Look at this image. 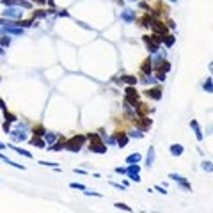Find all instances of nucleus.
<instances>
[{
    "label": "nucleus",
    "instance_id": "1",
    "mask_svg": "<svg viewBox=\"0 0 213 213\" xmlns=\"http://www.w3.org/2000/svg\"><path fill=\"white\" fill-rule=\"evenodd\" d=\"M87 139L91 140V146H89V149H91V151H94V153H105V151H107V147H105L103 140L96 135V133L87 135Z\"/></svg>",
    "mask_w": 213,
    "mask_h": 213
},
{
    "label": "nucleus",
    "instance_id": "2",
    "mask_svg": "<svg viewBox=\"0 0 213 213\" xmlns=\"http://www.w3.org/2000/svg\"><path fill=\"white\" fill-rule=\"evenodd\" d=\"M85 135H75L73 139H69V140L66 142V147L69 149V151L73 153H76V151H80L82 149V146H83V142H85Z\"/></svg>",
    "mask_w": 213,
    "mask_h": 213
},
{
    "label": "nucleus",
    "instance_id": "3",
    "mask_svg": "<svg viewBox=\"0 0 213 213\" xmlns=\"http://www.w3.org/2000/svg\"><path fill=\"white\" fill-rule=\"evenodd\" d=\"M149 27L154 30V34H160V36H165V34H167V27H165V23H163V21L151 20V25H149Z\"/></svg>",
    "mask_w": 213,
    "mask_h": 213
},
{
    "label": "nucleus",
    "instance_id": "4",
    "mask_svg": "<svg viewBox=\"0 0 213 213\" xmlns=\"http://www.w3.org/2000/svg\"><path fill=\"white\" fill-rule=\"evenodd\" d=\"M144 43H146L147 50L151 51V53H156V51L160 50V44L153 39V36H151V37H149V36H144Z\"/></svg>",
    "mask_w": 213,
    "mask_h": 213
},
{
    "label": "nucleus",
    "instance_id": "5",
    "mask_svg": "<svg viewBox=\"0 0 213 213\" xmlns=\"http://www.w3.org/2000/svg\"><path fill=\"white\" fill-rule=\"evenodd\" d=\"M126 101L132 103L133 107H135L137 101H139V94H137V91H135L133 87H128V89H126Z\"/></svg>",
    "mask_w": 213,
    "mask_h": 213
},
{
    "label": "nucleus",
    "instance_id": "6",
    "mask_svg": "<svg viewBox=\"0 0 213 213\" xmlns=\"http://www.w3.org/2000/svg\"><path fill=\"white\" fill-rule=\"evenodd\" d=\"M169 178H171V179H174V181H178L183 188H185V190H190V183L186 181L183 176H179V174H176V172H171V174H169Z\"/></svg>",
    "mask_w": 213,
    "mask_h": 213
},
{
    "label": "nucleus",
    "instance_id": "7",
    "mask_svg": "<svg viewBox=\"0 0 213 213\" xmlns=\"http://www.w3.org/2000/svg\"><path fill=\"white\" fill-rule=\"evenodd\" d=\"M121 20L126 21V23H132V21H135V12H133L132 9H122L121 11Z\"/></svg>",
    "mask_w": 213,
    "mask_h": 213
},
{
    "label": "nucleus",
    "instance_id": "8",
    "mask_svg": "<svg viewBox=\"0 0 213 213\" xmlns=\"http://www.w3.org/2000/svg\"><path fill=\"white\" fill-rule=\"evenodd\" d=\"M9 135L12 137V140H16V142H23L25 139H27V137H25V130H23V128H18V130L11 132Z\"/></svg>",
    "mask_w": 213,
    "mask_h": 213
},
{
    "label": "nucleus",
    "instance_id": "9",
    "mask_svg": "<svg viewBox=\"0 0 213 213\" xmlns=\"http://www.w3.org/2000/svg\"><path fill=\"white\" fill-rule=\"evenodd\" d=\"M4 16H9V18H18V16H21V9H16V7H7V9H4V12H2Z\"/></svg>",
    "mask_w": 213,
    "mask_h": 213
},
{
    "label": "nucleus",
    "instance_id": "10",
    "mask_svg": "<svg viewBox=\"0 0 213 213\" xmlns=\"http://www.w3.org/2000/svg\"><path fill=\"white\" fill-rule=\"evenodd\" d=\"M144 94H146L147 98L156 100V101H158V100H162V91H160V89H149V91H146Z\"/></svg>",
    "mask_w": 213,
    "mask_h": 213
},
{
    "label": "nucleus",
    "instance_id": "11",
    "mask_svg": "<svg viewBox=\"0 0 213 213\" xmlns=\"http://www.w3.org/2000/svg\"><path fill=\"white\" fill-rule=\"evenodd\" d=\"M190 128H192L193 132H195V139L197 140H203V132H201V128H199V124H197V121H190Z\"/></svg>",
    "mask_w": 213,
    "mask_h": 213
},
{
    "label": "nucleus",
    "instance_id": "12",
    "mask_svg": "<svg viewBox=\"0 0 213 213\" xmlns=\"http://www.w3.org/2000/svg\"><path fill=\"white\" fill-rule=\"evenodd\" d=\"M0 160H2V162H5L7 165H11V167H16V169H21V171L25 169L23 165H20V163H16V162H12V160H9V158H7L5 154H2V153H0Z\"/></svg>",
    "mask_w": 213,
    "mask_h": 213
},
{
    "label": "nucleus",
    "instance_id": "13",
    "mask_svg": "<svg viewBox=\"0 0 213 213\" xmlns=\"http://www.w3.org/2000/svg\"><path fill=\"white\" fill-rule=\"evenodd\" d=\"M171 154H172V156H181L183 154V146L181 144H172V146H171Z\"/></svg>",
    "mask_w": 213,
    "mask_h": 213
},
{
    "label": "nucleus",
    "instance_id": "14",
    "mask_svg": "<svg viewBox=\"0 0 213 213\" xmlns=\"http://www.w3.org/2000/svg\"><path fill=\"white\" fill-rule=\"evenodd\" d=\"M153 162H154V147H149V151H147V156H146V165L147 167H151Z\"/></svg>",
    "mask_w": 213,
    "mask_h": 213
},
{
    "label": "nucleus",
    "instance_id": "15",
    "mask_svg": "<svg viewBox=\"0 0 213 213\" xmlns=\"http://www.w3.org/2000/svg\"><path fill=\"white\" fill-rule=\"evenodd\" d=\"M139 171H140V167H139L137 163H128V169H126V172H128V176H133V174H139Z\"/></svg>",
    "mask_w": 213,
    "mask_h": 213
},
{
    "label": "nucleus",
    "instance_id": "16",
    "mask_svg": "<svg viewBox=\"0 0 213 213\" xmlns=\"http://www.w3.org/2000/svg\"><path fill=\"white\" fill-rule=\"evenodd\" d=\"M115 144H117V146H126V144H128V137H126V135H124V133H121V135H117V137H115Z\"/></svg>",
    "mask_w": 213,
    "mask_h": 213
},
{
    "label": "nucleus",
    "instance_id": "17",
    "mask_svg": "<svg viewBox=\"0 0 213 213\" xmlns=\"http://www.w3.org/2000/svg\"><path fill=\"white\" fill-rule=\"evenodd\" d=\"M140 154H139V153H133V154H130V156H128V158H126V163H139L140 162Z\"/></svg>",
    "mask_w": 213,
    "mask_h": 213
},
{
    "label": "nucleus",
    "instance_id": "18",
    "mask_svg": "<svg viewBox=\"0 0 213 213\" xmlns=\"http://www.w3.org/2000/svg\"><path fill=\"white\" fill-rule=\"evenodd\" d=\"M203 87H204V91H206V92H210V94L213 92V78H211V76H210V78H206V82H204Z\"/></svg>",
    "mask_w": 213,
    "mask_h": 213
},
{
    "label": "nucleus",
    "instance_id": "19",
    "mask_svg": "<svg viewBox=\"0 0 213 213\" xmlns=\"http://www.w3.org/2000/svg\"><path fill=\"white\" fill-rule=\"evenodd\" d=\"M64 146H66V140L62 139V140H59L57 144H51V146H50V151H61Z\"/></svg>",
    "mask_w": 213,
    "mask_h": 213
},
{
    "label": "nucleus",
    "instance_id": "20",
    "mask_svg": "<svg viewBox=\"0 0 213 213\" xmlns=\"http://www.w3.org/2000/svg\"><path fill=\"white\" fill-rule=\"evenodd\" d=\"M9 149H14V151L18 153V154H23V156H27V158H32V154L29 151H25V149H20V147H14V146H9Z\"/></svg>",
    "mask_w": 213,
    "mask_h": 213
},
{
    "label": "nucleus",
    "instance_id": "21",
    "mask_svg": "<svg viewBox=\"0 0 213 213\" xmlns=\"http://www.w3.org/2000/svg\"><path fill=\"white\" fill-rule=\"evenodd\" d=\"M201 167H203V171H206V172H213V163L208 162V160H204V162L201 163Z\"/></svg>",
    "mask_w": 213,
    "mask_h": 213
},
{
    "label": "nucleus",
    "instance_id": "22",
    "mask_svg": "<svg viewBox=\"0 0 213 213\" xmlns=\"http://www.w3.org/2000/svg\"><path fill=\"white\" fill-rule=\"evenodd\" d=\"M163 41H165V46H172L174 41H176V37H174V36H171V34H165Z\"/></svg>",
    "mask_w": 213,
    "mask_h": 213
},
{
    "label": "nucleus",
    "instance_id": "23",
    "mask_svg": "<svg viewBox=\"0 0 213 213\" xmlns=\"http://www.w3.org/2000/svg\"><path fill=\"white\" fill-rule=\"evenodd\" d=\"M44 140L48 142V144H53V142L57 140V135H55V133H44Z\"/></svg>",
    "mask_w": 213,
    "mask_h": 213
},
{
    "label": "nucleus",
    "instance_id": "24",
    "mask_svg": "<svg viewBox=\"0 0 213 213\" xmlns=\"http://www.w3.org/2000/svg\"><path fill=\"white\" fill-rule=\"evenodd\" d=\"M121 80H124L126 83H130V85H135V83H137V78H135V76H132V75H126V76H122Z\"/></svg>",
    "mask_w": 213,
    "mask_h": 213
},
{
    "label": "nucleus",
    "instance_id": "25",
    "mask_svg": "<svg viewBox=\"0 0 213 213\" xmlns=\"http://www.w3.org/2000/svg\"><path fill=\"white\" fill-rule=\"evenodd\" d=\"M142 73L151 75V61H146V62H144V66H142Z\"/></svg>",
    "mask_w": 213,
    "mask_h": 213
},
{
    "label": "nucleus",
    "instance_id": "26",
    "mask_svg": "<svg viewBox=\"0 0 213 213\" xmlns=\"http://www.w3.org/2000/svg\"><path fill=\"white\" fill-rule=\"evenodd\" d=\"M114 206H115L117 210H124V211H132V208H130V206H126L124 203H115Z\"/></svg>",
    "mask_w": 213,
    "mask_h": 213
},
{
    "label": "nucleus",
    "instance_id": "27",
    "mask_svg": "<svg viewBox=\"0 0 213 213\" xmlns=\"http://www.w3.org/2000/svg\"><path fill=\"white\" fill-rule=\"evenodd\" d=\"M4 117H5V121H7V122H14V121H16V117H14L12 114H9L7 110H4Z\"/></svg>",
    "mask_w": 213,
    "mask_h": 213
},
{
    "label": "nucleus",
    "instance_id": "28",
    "mask_svg": "<svg viewBox=\"0 0 213 213\" xmlns=\"http://www.w3.org/2000/svg\"><path fill=\"white\" fill-rule=\"evenodd\" d=\"M130 137H135V139H142V137H144V132H142V130H133V132L130 133Z\"/></svg>",
    "mask_w": 213,
    "mask_h": 213
},
{
    "label": "nucleus",
    "instance_id": "29",
    "mask_svg": "<svg viewBox=\"0 0 213 213\" xmlns=\"http://www.w3.org/2000/svg\"><path fill=\"white\" fill-rule=\"evenodd\" d=\"M30 142H32V146H39V147H44V140H41V139H36V137H34Z\"/></svg>",
    "mask_w": 213,
    "mask_h": 213
},
{
    "label": "nucleus",
    "instance_id": "30",
    "mask_svg": "<svg viewBox=\"0 0 213 213\" xmlns=\"http://www.w3.org/2000/svg\"><path fill=\"white\" fill-rule=\"evenodd\" d=\"M160 64H162V66H160V69H162L163 73H167V71L171 69V64H169V62H163V61H162Z\"/></svg>",
    "mask_w": 213,
    "mask_h": 213
},
{
    "label": "nucleus",
    "instance_id": "31",
    "mask_svg": "<svg viewBox=\"0 0 213 213\" xmlns=\"http://www.w3.org/2000/svg\"><path fill=\"white\" fill-rule=\"evenodd\" d=\"M69 186H71V188H78V190H87V188H85V185H82V183H71Z\"/></svg>",
    "mask_w": 213,
    "mask_h": 213
},
{
    "label": "nucleus",
    "instance_id": "32",
    "mask_svg": "<svg viewBox=\"0 0 213 213\" xmlns=\"http://www.w3.org/2000/svg\"><path fill=\"white\" fill-rule=\"evenodd\" d=\"M0 44H2V46H9L11 39H9V37H2V39H0Z\"/></svg>",
    "mask_w": 213,
    "mask_h": 213
},
{
    "label": "nucleus",
    "instance_id": "33",
    "mask_svg": "<svg viewBox=\"0 0 213 213\" xmlns=\"http://www.w3.org/2000/svg\"><path fill=\"white\" fill-rule=\"evenodd\" d=\"M156 80H158V82H163V80H165V73H163V71H160V73L156 75Z\"/></svg>",
    "mask_w": 213,
    "mask_h": 213
},
{
    "label": "nucleus",
    "instance_id": "34",
    "mask_svg": "<svg viewBox=\"0 0 213 213\" xmlns=\"http://www.w3.org/2000/svg\"><path fill=\"white\" fill-rule=\"evenodd\" d=\"M34 16H36V18H44V16H46V12H44V11H36V14H34Z\"/></svg>",
    "mask_w": 213,
    "mask_h": 213
},
{
    "label": "nucleus",
    "instance_id": "35",
    "mask_svg": "<svg viewBox=\"0 0 213 213\" xmlns=\"http://www.w3.org/2000/svg\"><path fill=\"white\" fill-rule=\"evenodd\" d=\"M2 130H4V132H5V133H11V128H9V122H4V124H2Z\"/></svg>",
    "mask_w": 213,
    "mask_h": 213
},
{
    "label": "nucleus",
    "instance_id": "36",
    "mask_svg": "<svg viewBox=\"0 0 213 213\" xmlns=\"http://www.w3.org/2000/svg\"><path fill=\"white\" fill-rule=\"evenodd\" d=\"M130 179L135 181V183H139V181H140V176H139V174H133V176H130Z\"/></svg>",
    "mask_w": 213,
    "mask_h": 213
},
{
    "label": "nucleus",
    "instance_id": "37",
    "mask_svg": "<svg viewBox=\"0 0 213 213\" xmlns=\"http://www.w3.org/2000/svg\"><path fill=\"white\" fill-rule=\"evenodd\" d=\"M41 165H46V167H57V163H53V162H39Z\"/></svg>",
    "mask_w": 213,
    "mask_h": 213
},
{
    "label": "nucleus",
    "instance_id": "38",
    "mask_svg": "<svg viewBox=\"0 0 213 213\" xmlns=\"http://www.w3.org/2000/svg\"><path fill=\"white\" fill-rule=\"evenodd\" d=\"M154 190H158L160 193H167V192H165V188H163V186H160V185H156V186H154Z\"/></svg>",
    "mask_w": 213,
    "mask_h": 213
},
{
    "label": "nucleus",
    "instance_id": "39",
    "mask_svg": "<svg viewBox=\"0 0 213 213\" xmlns=\"http://www.w3.org/2000/svg\"><path fill=\"white\" fill-rule=\"evenodd\" d=\"M115 172H117V174H126V169H124V167H117V169H115Z\"/></svg>",
    "mask_w": 213,
    "mask_h": 213
},
{
    "label": "nucleus",
    "instance_id": "40",
    "mask_svg": "<svg viewBox=\"0 0 213 213\" xmlns=\"http://www.w3.org/2000/svg\"><path fill=\"white\" fill-rule=\"evenodd\" d=\"M110 185L114 186V188H117V190H124V186H121L119 183H110Z\"/></svg>",
    "mask_w": 213,
    "mask_h": 213
},
{
    "label": "nucleus",
    "instance_id": "41",
    "mask_svg": "<svg viewBox=\"0 0 213 213\" xmlns=\"http://www.w3.org/2000/svg\"><path fill=\"white\" fill-rule=\"evenodd\" d=\"M144 83H153V82H154V78H153V76H147V78H144Z\"/></svg>",
    "mask_w": 213,
    "mask_h": 213
},
{
    "label": "nucleus",
    "instance_id": "42",
    "mask_svg": "<svg viewBox=\"0 0 213 213\" xmlns=\"http://www.w3.org/2000/svg\"><path fill=\"white\" fill-rule=\"evenodd\" d=\"M85 195H96V197H101V193H98V192H85Z\"/></svg>",
    "mask_w": 213,
    "mask_h": 213
},
{
    "label": "nucleus",
    "instance_id": "43",
    "mask_svg": "<svg viewBox=\"0 0 213 213\" xmlns=\"http://www.w3.org/2000/svg\"><path fill=\"white\" fill-rule=\"evenodd\" d=\"M0 110H5V103H4V100H0Z\"/></svg>",
    "mask_w": 213,
    "mask_h": 213
},
{
    "label": "nucleus",
    "instance_id": "44",
    "mask_svg": "<svg viewBox=\"0 0 213 213\" xmlns=\"http://www.w3.org/2000/svg\"><path fill=\"white\" fill-rule=\"evenodd\" d=\"M167 25H169V27H171V29H174V27H176V23H174L172 20H169V23H167Z\"/></svg>",
    "mask_w": 213,
    "mask_h": 213
},
{
    "label": "nucleus",
    "instance_id": "45",
    "mask_svg": "<svg viewBox=\"0 0 213 213\" xmlns=\"http://www.w3.org/2000/svg\"><path fill=\"white\" fill-rule=\"evenodd\" d=\"M140 7H142V9H149V7H147V4H146V2H140Z\"/></svg>",
    "mask_w": 213,
    "mask_h": 213
},
{
    "label": "nucleus",
    "instance_id": "46",
    "mask_svg": "<svg viewBox=\"0 0 213 213\" xmlns=\"http://www.w3.org/2000/svg\"><path fill=\"white\" fill-rule=\"evenodd\" d=\"M5 147H7V146H5V144H2V142H0V149H5Z\"/></svg>",
    "mask_w": 213,
    "mask_h": 213
},
{
    "label": "nucleus",
    "instance_id": "47",
    "mask_svg": "<svg viewBox=\"0 0 213 213\" xmlns=\"http://www.w3.org/2000/svg\"><path fill=\"white\" fill-rule=\"evenodd\" d=\"M210 69H211V73H213V62H210Z\"/></svg>",
    "mask_w": 213,
    "mask_h": 213
},
{
    "label": "nucleus",
    "instance_id": "48",
    "mask_svg": "<svg viewBox=\"0 0 213 213\" xmlns=\"http://www.w3.org/2000/svg\"><path fill=\"white\" fill-rule=\"evenodd\" d=\"M0 55H4V48L2 46H0Z\"/></svg>",
    "mask_w": 213,
    "mask_h": 213
},
{
    "label": "nucleus",
    "instance_id": "49",
    "mask_svg": "<svg viewBox=\"0 0 213 213\" xmlns=\"http://www.w3.org/2000/svg\"><path fill=\"white\" fill-rule=\"evenodd\" d=\"M130 2H135V0H130Z\"/></svg>",
    "mask_w": 213,
    "mask_h": 213
},
{
    "label": "nucleus",
    "instance_id": "50",
    "mask_svg": "<svg viewBox=\"0 0 213 213\" xmlns=\"http://www.w3.org/2000/svg\"><path fill=\"white\" fill-rule=\"evenodd\" d=\"M172 2H176V0H172Z\"/></svg>",
    "mask_w": 213,
    "mask_h": 213
}]
</instances>
